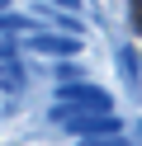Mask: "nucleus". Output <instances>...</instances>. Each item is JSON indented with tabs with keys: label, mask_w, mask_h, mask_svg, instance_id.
I'll list each match as a JSON object with an SVG mask.
<instances>
[{
	"label": "nucleus",
	"mask_w": 142,
	"mask_h": 146,
	"mask_svg": "<svg viewBox=\"0 0 142 146\" xmlns=\"http://www.w3.org/2000/svg\"><path fill=\"white\" fill-rule=\"evenodd\" d=\"M57 104H62V108H76V113H109V94H104L100 85H85V80L57 85Z\"/></svg>",
	"instance_id": "1"
},
{
	"label": "nucleus",
	"mask_w": 142,
	"mask_h": 146,
	"mask_svg": "<svg viewBox=\"0 0 142 146\" xmlns=\"http://www.w3.org/2000/svg\"><path fill=\"white\" fill-rule=\"evenodd\" d=\"M0 90H9V94L24 90V71H19V61H5V66H0Z\"/></svg>",
	"instance_id": "5"
},
{
	"label": "nucleus",
	"mask_w": 142,
	"mask_h": 146,
	"mask_svg": "<svg viewBox=\"0 0 142 146\" xmlns=\"http://www.w3.org/2000/svg\"><path fill=\"white\" fill-rule=\"evenodd\" d=\"M5 61H14V38H0V66Z\"/></svg>",
	"instance_id": "7"
},
{
	"label": "nucleus",
	"mask_w": 142,
	"mask_h": 146,
	"mask_svg": "<svg viewBox=\"0 0 142 146\" xmlns=\"http://www.w3.org/2000/svg\"><path fill=\"white\" fill-rule=\"evenodd\" d=\"M118 76L128 80L133 90H137V80H142V76H137V52H133V47H118Z\"/></svg>",
	"instance_id": "4"
},
{
	"label": "nucleus",
	"mask_w": 142,
	"mask_h": 146,
	"mask_svg": "<svg viewBox=\"0 0 142 146\" xmlns=\"http://www.w3.org/2000/svg\"><path fill=\"white\" fill-rule=\"evenodd\" d=\"M47 5V0H43ZM52 5H62V10H76V5H81V0H52Z\"/></svg>",
	"instance_id": "8"
},
{
	"label": "nucleus",
	"mask_w": 142,
	"mask_h": 146,
	"mask_svg": "<svg viewBox=\"0 0 142 146\" xmlns=\"http://www.w3.org/2000/svg\"><path fill=\"white\" fill-rule=\"evenodd\" d=\"M33 24L38 19H28V14H0V38H19V33H33Z\"/></svg>",
	"instance_id": "3"
},
{
	"label": "nucleus",
	"mask_w": 142,
	"mask_h": 146,
	"mask_svg": "<svg viewBox=\"0 0 142 146\" xmlns=\"http://www.w3.org/2000/svg\"><path fill=\"white\" fill-rule=\"evenodd\" d=\"M28 52H38V57H76L81 52V38H66V33H52V29H33L24 38Z\"/></svg>",
	"instance_id": "2"
},
{
	"label": "nucleus",
	"mask_w": 142,
	"mask_h": 146,
	"mask_svg": "<svg viewBox=\"0 0 142 146\" xmlns=\"http://www.w3.org/2000/svg\"><path fill=\"white\" fill-rule=\"evenodd\" d=\"M9 10H14V0H0V14H9Z\"/></svg>",
	"instance_id": "9"
},
{
	"label": "nucleus",
	"mask_w": 142,
	"mask_h": 146,
	"mask_svg": "<svg viewBox=\"0 0 142 146\" xmlns=\"http://www.w3.org/2000/svg\"><path fill=\"white\" fill-rule=\"evenodd\" d=\"M76 76H81L76 61H62V66H57V80H62V85H76Z\"/></svg>",
	"instance_id": "6"
}]
</instances>
